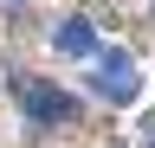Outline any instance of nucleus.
Wrapping results in <instances>:
<instances>
[{
	"mask_svg": "<svg viewBox=\"0 0 155 148\" xmlns=\"http://www.w3.org/2000/svg\"><path fill=\"white\" fill-rule=\"evenodd\" d=\"M52 45L65 52V58H97V32H91V20H58Z\"/></svg>",
	"mask_w": 155,
	"mask_h": 148,
	"instance_id": "obj_3",
	"label": "nucleus"
},
{
	"mask_svg": "<svg viewBox=\"0 0 155 148\" xmlns=\"http://www.w3.org/2000/svg\"><path fill=\"white\" fill-rule=\"evenodd\" d=\"M97 90H104L110 103H136V90H142L136 58H123V52H97Z\"/></svg>",
	"mask_w": 155,
	"mask_h": 148,
	"instance_id": "obj_2",
	"label": "nucleus"
},
{
	"mask_svg": "<svg viewBox=\"0 0 155 148\" xmlns=\"http://www.w3.org/2000/svg\"><path fill=\"white\" fill-rule=\"evenodd\" d=\"M13 103H19V116H32V122H71L78 116V103H71V90H58L45 77H13Z\"/></svg>",
	"mask_w": 155,
	"mask_h": 148,
	"instance_id": "obj_1",
	"label": "nucleus"
}]
</instances>
